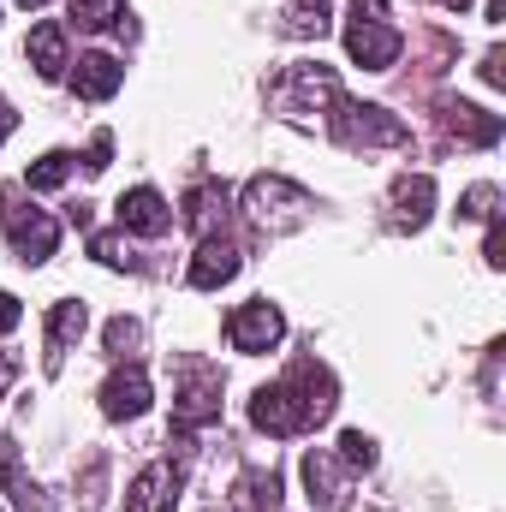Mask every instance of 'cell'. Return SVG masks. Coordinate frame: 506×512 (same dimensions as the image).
Wrapping results in <instances>:
<instances>
[{"label":"cell","instance_id":"obj_21","mask_svg":"<svg viewBox=\"0 0 506 512\" xmlns=\"http://www.w3.org/2000/svg\"><path fill=\"white\" fill-rule=\"evenodd\" d=\"M304 483H310V501H322L328 512L340 507V495H346V489H340V465H334L328 453H310V459H304Z\"/></svg>","mask_w":506,"mask_h":512},{"label":"cell","instance_id":"obj_32","mask_svg":"<svg viewBox=\"0 0 506 512\" xmlns=\"http://www.w3.org/2000/svg\"><path fill=\"white\" fill-rule=\"evenodd\" d=\"M12 126H18V114H12V108H6V96H0V143L12 137Z\"/></svg>","mask_w":506,"mask_h":512},{"label":"cell","instance_id":"obj_8","mask_svg":"<svg viewBox=\"0 0 506 512\" xmlns=\"http://www.w3.org/2000/svg\"><path fill=\"white\" fill-rule=\"evenodd\" d=\"M334 96H340V84H334L328 66H292V72L274 84L280 114H310V108H322V102H334Z\"/></svg>","mask_w":506,"mask_h":512},{"label":"cell","instance_id":"obj_3","mask_svg":"<svg viewBox=\"0 0 506 512\" xmlns=\"http://www.w3.org/2000/svg\"><path fill=\"white\" fill-rule=\"evenodd\" d=\"M399 30L387 24V12H381V0H358L352 6V24H346V54L364 66V72H387L393 60H399Z\"/></svg>","mask_w":506,"mask_h":512},{"label":"cell","instance_id":"obj_13","mask_svg":"<svg viewBox=\"0 0 506 512\" xmlns=\"http://www.w3.org/2000/svg\"><path fill=\"white\" fill-rule=\"evenodd\" d=\"M429 209H435V179L429 173H405L393 185V227L417 233V227H429Z\"/></svg>","mask_w":506,"mask_h":512},{"label":"cell","instance_id":"obj_29","mask_svg":"<svg viewBox=\"0 0 506 512\" xmlns=\"http://www.w3.org/2000/svg\"><path fill=\"white\" fill-rule=\"evenodd\" d=\"M483 256H489V268H501V262H506V227H501V215H489V251H483Z\"/></svg>","mask_w":506,"mask_h":512},{"label":"cell","instance_id":"obj_10","mask_svg":"<svg viewBox=\"0 0 506 512\" xmlns=\"http://www.w3.org/2000/svg\"><path fill=\"white\" fill-rule=\"evenodd\" d=\"M120 227H126V233H143V239H161V233L173 227V209H167V197H161V191L137 185V191L120 197Z\"/></svg>","mask_w":506,"mask_h":512},{"label":"cell","instance_id":"obj_14","mask_svg":"<svg viewBox=\"0 0 506 512\" xmlns=\"http://www.w3.org/2000/svg\"><path fill=\"white\" fill-rule=\"evenodd\" d=\"M185 221L203 233V239H215V233H227V221H233V197H227V185H197L191 197H185Z\"/></svg>","mask_w":506,"mask_h":512},{"label":"cell","instance_id":"obj_17","mask_svg":"<svg viewBox=\"0 0 506 512\" xmlns=\"http://www.w3.org/2000/svg\"><path fill=\"white\" fill-rule=\"evenodd\" d=\"M24 48H30V66H36L42 78H60V72L72 66V60H66V30H60V24H36Z\"/></svg>","mask_w":506,"mask_h":512},{"label":"cell","instance_id":"obj_28","mask_svg":"<svg viewBox=\"0 0 506 512\" xmlns=\"http://www.w3.org/2000/svg\"><path fill=\"white\" fill-rule=\"evenodd\" d=\"M108 161H114V137H108V131H96V143H90V155H84V167H90V173H102Z\"/></svg>","mask_w":506,"mask_h":512},{"label":"cell","instance_id":"obj_23","mask_svg":"<svg viewBox=\"0 0 506 512\" xmlns=\"http://www.w3.org/2000/svg\"><path fill=\"white\" fill-rule=\"evenodd\" d=\"M328 12H334L328 0H292L286 6V30L292 36H328Z\"/></svg>","mask_w":506,"mask_h":512},{"label":"cell","instance_id":"obj_20","mask_svg":"<svg viewBox=\"0 0 506 512\" xmlns=\"http://www.w3.org/2000/svg\"><path fill=\"white\" fill-rule=\"evenodd\" d=\"M233 507L239 512H274L280 507V477H274V471H245L239 489H233Z\"/></svg>","mask_w":506,"mask_h":512},{"label":"cell","instance_id":"obj_33","mask_svg":"<svg viewBox=\"0 0 506 512\" xmlns=\"http://www.w3.org/2000/svg\"><path fill=\"white\" fill-rule=\"evenodd\" d=\"M506 18V0H489V24H501Z\"/></svg>","mask_w":506,"mask_h":512},{"label":"cell","instance_id":"obj_19","mask_svg":"<svg viewBox=\"0 0 506 512\" xmlns=\"http://www.w3.org/2000/svg\"><path fill=\"white\" fill-rule=\"evenodd\" d=\"M72 24H78V30H114V36H131L126 0H72Z\"/></svg>","mask_w":506,"mask_h":512},{"label":"cell","instance_id":"obj_4","mask_svg":"<svg viewBox=\"0 0 506 512\" xmlns=\"http://www.w3.org/2000/svg\"><path fill=\"white\" fill-rule=\"evenodd\" d=\"M0 233L12 239L18 262H48V256H54V245H60V227H54V215H42V209H24V203H18V191H0Z\"/></svg>","mask_w":506,"mask_h":512},{"label":"cell","instance_id":"obj_9","mask_svg":"<svg viewBox=\"0 0 506 512\" xmlns=\"http://www.w3.org/2000/svg\"><path fill=\"white\" fill-rule=\"evenodd\" d=\"M149 411V376L126 364V370H114L108 382H102V417H114V423H131V417H143Z\"/></svg>","mask_w":506,"mask_h":512},{"label":"cell","instance_id":"obj_31","mask_svg":"<svg viewBox=\"0 0 506 512\" xmlns=\"http://www.w3.org/2000/svg\"><path fill=\"white\" fill-rule=\"evenodd\" d=\"M501 60H506L501 48H489V54H483V78H489V84H495V90H501V84H506V72H501Z\"/></svg>","mask_w":506,"mask_h":512},{"label":"cell","instance_id":"obj_35","mask_svg":"<svg viewBox=\"0 0 506 512\" xmlns=\"http://www.w3.org/2000/svg\"><path fill=\"white\" fill-rule=\"evenodd\" d=\"M441 6H471V0H441Z\"/></svg>","mask_w":506,"mask_h":512},{"label":"cell","instance_id":"obj_7","mask_svg":"<svg viewBox=\"0 0 506 512\" xmlns=\"http://www.w3.org/2000/svg\"><path fill=\"white\" fill-rule=\"evenodd\" d=\"M280 334H286V322H280V310L268 304V298H251V304H239L233 316H227V340H233V352H268V346H280Z\"/></svg>","mask_w":506,"mask_h":512},{"label":"cell","instance_id":"obj_26","mask_svg":"<svg viewBox=\"0 0 506 512\" xmlns=\"http://www.w3.org/2000/svg\"><path fill=\"white\" fill-rule=\"evenodd\" d=\"M137 340H143V328H137V322H126V316H114V322H108V352H114V358H126Z\"/></svg>","mask_w":506,"mask_h":512},{"label":"cell","instance_id":"obj_12","mask_svg":"<svg viewBox=\"0 0 506 512\" xmlns=\"http://www.w3.org/2000/svg\"><path fill=\"white\" fill-rule=\"evenodd\" d=\"M179 501V471H173V459H155L149 471H137V483H131L126 507L131 512H173Z\"/></svg>","mask_w":506,"mask_h":512},{"label":"cell","instance_id":"obj_24","mask_svg":"<svg viewBox=\"0 0 506 512\" xmlns=\"http://www.w3.org/2000/svg\"><path fill=\"white\" fill-rule=\"evenodd\" d=\"M340 465H346V471H370V465H376V441H370L364 429H346V435H340Z\"/></svg>","mask_w":506,"mask_h":512},{"label":"cell","instance_id":"obj_1","mask_svg":"<svg viewBox=\"0 0 506 512\" xmlns=\"http://www.w3.org/2000/svg\"><path fill=\"white\" fill-rule=\"evenodd\" d=\"M334 393L340 387H334V376L316 358H298L286 370V382L262 387L251 399V423L268 429V435H304V429H316V423L334 417Z\"/></svg>","mask_w":506,"mask_h":512},{"label":"cell","instance_id":"obj_25","mask_svg":"<svg viewBox=\"0 0 506 512\" xmlns=\"http://www.w3.org/2000/svg\"><path fill=\"white\" fill-rule=\"evenodd\" d=\"M90 256H96V262H108V268H131V262H137L131 245H120L114 233H96V239H90Z\"/></svg>","mask_w":506,"mask_h":512},{"label":"cell","instance_id":"obj_15","mask_svg":"<svg viewBox=\"0 0 506 512\" xmlns=\"http://www.w3.org/2000/svg\"><path fill=\"white\" fill-rule=\"evenodd\" d=\"M120 84H126V66H120L114 54H84L78 72H72V90H78L84 102H108Z\"/></svg>","mask_w":506,"mask_h":512},{"label":"cell","instance_id":"obj_34","mask_svg":"<svg viewBox=\"0 0 506 512\" xmlns=\"http://www.w3.org/2000/svg\"><path fill=\"white\" fill-rule=\"evenodd\" d=\"M18 6H48V0H18Z\"/></svg>","mask_w":506,"mask_h":512},{"label":"cell","instance_id":"obj_6","mask_svg":"<svg viewBox=\"0 0 506 512\" xmlns=\"http://www.w3.org/2000/svg\"><path fill=\"white\" fill-rule=\"evenodd\" d=\"M304 209H310V197L298 191V185H286V179H251V191H245V215H251L262 233H280V227H292V221H304Z\"/></svg>","mask_w":506,"mask_h":512},{"label":"cell","instance_id":"obj_11","mask_svg":"<svg viewBox=\"0 0 506 512\" xmlns=\"http://www.w3.org/2000/svg\"><path fill=\"white\" fill-rule=\"evenodd\" d=\"M239 274V245L227 239V233H215V239H203L197 256H191V286L197 292H215V286H227Z\"/></svg>","mask_w":506,"mask_h":512},{"label":"cell","instance_id":"obj_2","mask_svg":"<svg viewBox=\"0 0 506 512\" xmlns=\"http://www.w3.org/2000/svg\"><path fill=\"white\" fill-rule=\"evenodd\" d=\"M221 417V370L203 358H179V399H173V435H197Z\"/></svg>","mask_w":506,"mask_h":512},{"label":"cell","instance_id":"obj_22","mask_svg":"<svg viewBox=\"0 0 506 512\" xmlns=\"http://www.w3.org/2000/svg\"><path fill=\"white\" fill-rule=\"evenodd\" d=\"M66 179H72V155H66V149H48V155L24 173V185H30V191H60Z\"/></svg>","mask_w":506,"mask_h":512},{"label":"cell","instance_id":"obj_16","mask_svg":"<svg viewBox=\"0 0 506 512\" xmlns=\"http://www.w3.org/2000/svg\"><path fill=\"white\" fill-rule=\"evenodd\" d=\"M441 114H447V131H453L459 143H495V137H501V114H483V108H471V102H447Z\"/></svg>","mask_w":506,"mask_h":512},{"label":"cell","instance_id":"obj_30","mask_svg":"<svg viewBox=\"0 0 506 512\" xmlns=\"http://www.w3.org/2000/svg\"><path fill=\"white\" fill-rule=\"evenodd\" d=\"M18 316H24V310H18V298H12V292H0V340L18 328Z\"/></svg>","mask_w":506,"mask_h":512},{"label":"cell","instance_id":"obj_5","mask_svg":"<svg viewBox=\"0 0 506 512\" xmlns=\"http://www.w3.org/2000/svg\"><path fill=\"white\" fill-rule=\"evenodd\" d=\"M334 137L340 143H364V149H393V143H405L411 131L405 120H393L387 108H364V102H346V96H334Z\"/></svg>","mask_w":506,"mask_h":512},{"label":"cell","instance_id":"obj_27","mask_svg":"<svg viewBox=\"0 0 506 512\" xmlns=\"http://www.w3.org/2000/svg\"><path fill=\"white\" fill-rule=\"evenodd\" d=\"M495 197H501L495 185H477V191L459 203V215H465V221H477V215H501V209H495Z\"/></svg>","mask_w":506,"mask_h":512},{"label":"cell","instance_id":"obj_18","mask_svg":"<svg viewBox=\"0 0 506 512\" xmlns=\"http://www.w3.org/2000/svg\"><path fill=\"white\" fill-rule=\"evenodd\" d=\"M84 322H90V310H84V304H72V298L48 310V370H54V364L66 358V346L84 334Z\"/></svg>","mask_w":506,"mask_h":512}]
</instances>
